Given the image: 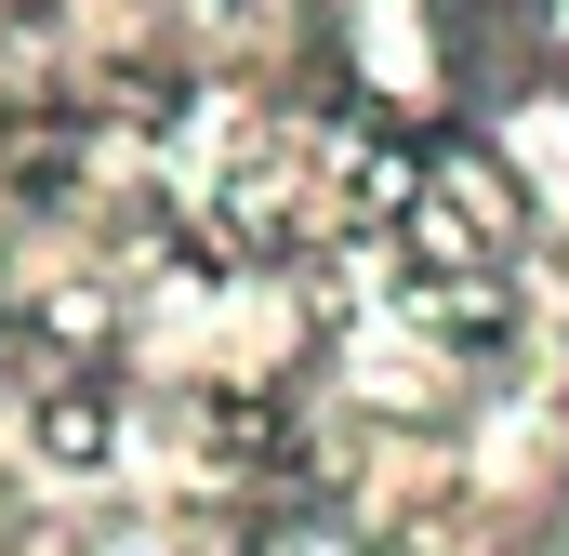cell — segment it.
Wrapping results in <instances>:
<instances>
[{
	"label": "cell",
	"instance_id": "obj_4",
	"mask_svg": "<svg viewBox=\"0 0 569 556\" xmlns=\"http://www.w3.org/2000/svg\"><path fill=\"white\" fill-rule=\"evenodd\" d=\"M543 40H557V53H569V0H543Z\"/></svg>",
	"mask_w": 569,
	"mask_h": 556
},
{
	"label": "cell",
	"instance_id": "obj_5",
	"mask_svg": "<svg viewBox=\"0 0 569 556\" xmlns=\"http://www.w3.org/2000/svg\"><path fill=\"white\" fill-rule=\"evenodd\" d=\"M543 266H557V291H569V226H557V252H543Z\"/></svg>",
	"mask_w": 569,
	"mask_h": 556
},
{
	"label": "cell",
	"instance_id": "obj_3",
	"mask_svg": "<svg viewBox=\"0 0 569 556\" xmlns=\"http://www.w3.org/2000/svg\"><path fill=\"white\" fill-rule=\"evenodd\" d=\"M40 450H53V464H93V450H107V398H93V385H67V398L40 411Z\"/></svg>",
	"mask_w": 569,
	"mask_h": 556
},
{
	"label": "cell",
	"instance_id": "obj_1",
	"mask_svg": "<svg viewBox=\"0 0 569 556\" xmlns=\"http://www.w3.org/2000/svg\"><path fill=\"white\" fill-rule=\"evenodd\" d=\"M411 278H503L530 252V186H517V159L477 133H437L411 159V199H398V226H385Z\"/></svg>",
	"mask_w": 569,
	"mask_h": 556
},
{
	"label": "cell",
	"instance_id": "obj_2",
	"mask_svg": "<svg viewBox=\"0 0 569 556\" xmlns=\"http://www.w3.org/2000/svg\"><path fill=\"white\" fill-rule=\"evenodd\" d=\"M331 27H345V80H358L371 120H425L437 93H450V27H437V0H331Z\"/></svg>",
	"mask_w": 569,
	"mask_h": 556
}]
</instances>
